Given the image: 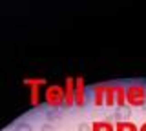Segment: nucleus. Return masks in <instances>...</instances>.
I'll list each match as a JSON object with an SVG mask.
<instances>
[{"label":"nucleus","instance_id":"1","mask_svg":"<svg viewBox=\"0 0 146 131\" xmlns=\"http://www.w3.org/2000/svg\"><path fill=\"white\" fill-rule=\"evenodd\" d=\"M126 102L133 107H141L146 104V88L143 84H131L126 88Z\"/></svg>","mask_w":146,"mask_h":131},{"label":"nucleus","instance_id":"2","mask_svg":"<svg viewBox=\"0 0 146 131\" xmlns=\"http://www.w3.org/2000/svg\"><path fill=\"white\" fill-rule=\"evenodd\" d=\"M44 100L48 102V106L55 107V109L64 106V88L62 86H57V84L48 86L46 91H44Z\"/></svg>","mask_w":146,"mask_h":131},{"label":"nucleus","instance_id":"3","mask_svg":"<svg viewBox=\"0 0 146 131\" xmlns=\"http://www.w3.org/2000/svg\"><path fill=\"white\" fill-rule=\"evenodd\" d=\"M24 86H26V88H29L31 106H38V104L42 102V97H40V95H44L42 91H40V88L46 86V80L44 78H26L24 80Z\"/></svg>","mask_w":146,"mask_h":131},{"label":"nucleus","instance_id":"4","mask_svg":"<svg viewBox=\"0 0 146 131\" xmlns=\"http://www.w3.org/2000/svg\"><path fill=\"white\" fill-rule=\"evenodd\" d=\"M64 106H75V78H71V76H68L66 84H64Z\"/></svg>","mask_w":146,"mask_h":131},{"label":"nucleus","instance_id":"5","mask_svg":"<svg viewBox=\"0 0 146 131\" xmlns=\"http://www.w3.org/2000/svg\"><path fill=\"white\" fill-rule=\"evenodd\" d=\"M86 104V84H84V78L79 76L75 78V106L82 107Z\"/></svg>","mask_w":146,"mask_h":131},{"label":"nucleus","instance_id":"6","mask_svg":"<svg viewBox=\"0 0 146 131\" xmlns=\"http://www.w3.org/2000/svg\"><path fill=\"white\" fill-rule=\"evenodd\" d=\"M104 95H106V84H99L93 88V102L95 106H104Z\"/></svg>","mask_w":146,"mask_h":131},{"label":"nucleus","instance_id":"7","mask_svg":"<svg viewBox=\"0 0 146 131\" xmlns=\"http://www.w3.org/2000/svg\"><path fill=\"white\" fill-rule=\"evenodd\" d=\"M115 106L126 107V88L124 86H115Z\"/></svg>","mask_w":146,"mask_h":131},{"label":"nucleus","instance_id":"8","mask_svg":"<svg viewBox=\"0 0 146 131\" xmlns=\"http://www.w3.org/2000/svg\"><path fill=\"white\" fill-rule=\"evenodd\" d=\"M104 106H115V86L106 84V95H104Z\"/></svg>","mask_w":146,"mask_h":131},{"label":"nucleus","instance_id":"9","mask_svg":"<svg viewBox=\"0 0 146 131\" xmlns=\"http://www.w3.org/2000/svg\"><path fill=\"white\" fill-rule=\"evenodd\" d=\"M91 131H115V128H113V124H110V122H93Z\"/></svg>","mask_w":146,"mask_h":131},{"label":"nucleus","instance_id":"10","mask_svg":"<svg viewBox=\"0 0 146 131\" xmlns=\"http://www.w3.org/2000/svg\"><path fill=\"white\" fill-rule=\"evenodd\" d=\"M115 131H137V126L128 120H121V122H117Z\"/></svg>","mask_w":146,"mask_h":131},{"label":"nucleus","instance_id":"11","mask_svg":"<svg viewBox=\"0 0 146 131\" xmlns=\"http://www.w3.org/2000/svg\"><path fill=\"white\" fill-rule=\"evenodd\" d=\"M77 131H91V124H86V122H82V124H79Z\"/></svg>","mask_w":146,"mask_h":131},{"label":"nucleus","instance_id":"12","mask_svg":"<svg viewBox=\"0 0 146 131\" xmlns=\"http://www.w3.org/2000/svg\"><path fill=\"white\" fill-rule=\"evenodd\" d=\"M17 131H31V126L29 124H20L17 128Z\"/></svg>","mask_w":146,"mask_h":131},{"label":"nucleus","instance_id":"13","mask_svg":"<svg viewBox=\"0 0 146 131\" xmlns=\"http://www.w3.org/2000/svg\"><path fill=\"white\" fill-rule=\"evenodd\" d=\"M40 131H55V128H53L51 124H44L42 128H40Z\"/></svg>","mask_w":146,"mask_h":131},{"label":"nucleus","instance_id":"14","mask_svg":"<svg viewBox=\"0 0 146 131\" xmlns=\"http://www.w3.org/2000/svg\"><path fill=\"white\" fill-rule=\"evenodd\" d=\"M141 131H146V122H144L143 126H141Z\"/></svg>","mask_w":146,"mask_h":131}]
</instances>
